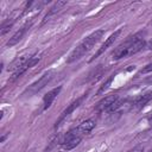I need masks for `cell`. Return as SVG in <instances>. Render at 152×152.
<instances>
[{
  "label": "cell",
  "instance_id": "obj_1",
  "mask_svg": "<svg viewBox=\"0 0 152 152\" xmlns=\"http://www.w3.org/2000/svg\"><path fill=\"white\" fill-rule=\"evenodd\" d=\"M144 34L145 33H142V32H138V33L128 37V39H126L124 43H121L112 52L113 59L118 61V59H121V58L127 57V56H132V55L141 51L146 45Z\"/></svg>",
  "mask_w": 152,
  "mask_h": 152
},
{
  "label": "cell",
  "instance_id": "obj_2",
  "mask_svg": "<svg viewBox=\"0 0 152 152\" xmlns=\"http://www.w3.org/2000/svg\"><path fill=\"white\" fill-rule=\"evenodd\" d=\"M104 34V31L103 30H97L93 33H90L88 37H86L74 50L72 52L70 53V56L68 57L66 59V63H74L76 61H78L80 58H82L88 51H90L93 49V46L102 38V36Z\"/></svg>",
  "mask_w": 152,
  "mask_h": 152
},
{
  "label": "cell",
  "instance_id": "obj_3",
  "mask_svg": "<svg viewBox=\"0 0 152 152\" xmlns=\"http://www.w3.org/2000/svg\"><path fill=\"white\" fill-rule=\"evenodd\" d=\"M53 76H55V70H48L46 72H44L36 82H33V83L25 90L24 95L28 94V96H31V95L37 94L38 91H40L45 86H48V84L51 82V80L53 78Z\"/></svg>",
  "mask_w": 152,
  "mask_h": 152
},
{
  "label": "cell",
  "instance_id": "obj_4",
  "mask_svg": "<svg viewBox=\"0 0 152 152\" xmlns=\"http://www.w3.org/2000/svg\"><path fill=\"white\" fill-rule=\"evenodd\" d=\"M82 138H83V137L80 135V134L72 128V129H70V131L64 135V138H63V140H62V146H63L64 150L70 151V150L75 148V147L81 142Z\"/></svg>",
  "mask_w": 152,
  "mask_h": 152
},
{
  "label": "cell",
  "instance_id": "obj_5",
  "mask_svg": "<svg viewBox=\"0 0 152 152\" xmlns=\"http://www.w3.org/2000/svg\"><path fill=\"white\" fill-rule=\"evenodd\" d=\"M120 33H121V28H119V30H116L115 32H113V33H112V34H110V36L104 40V43H103V44L97 49V51L93 55V57L89 59V62H93L94 59H96V58H97L100 55H102V53H103V52H104L109 46H112V45H113V43L116 40V38L120 36Z\"/></svg>",
  "mask_w": 152,
  "mask_h": 152
},
{
  "label": "cell",
  "instance_id": "obj_6",
  "mask_svg": "<svg viewBox=\"0 0 152 152\" xmlns=\"http://www.w3.org/2000/svg\"><path fill=\"white\" fill-rule=\"evenodd\" d=\"M84 99H86V94H84V95H82V96H80L78 99H76L74 102H71V103H70V104H69V106H68V107L62 112V114L59 115L58 120H57V121H56V124H55V127L59 126V125H61V122H62L63 120H65V118H68V116H69V115H70V114H71L76 108H78V107L81 106V103L83 102V100H84Z\"/></svg>",
  "mask_w": 152,
  "mask_h": 152
},
{
  "label": "cell",
  "instance_id": "obj_7",
  "mask_svg": "<svg viewBox=\"0 0 152 152\" xmlns=\"http://www.w3.org/2000/svg\"><path fill=\"white\" fill-rule=\"evenodd\" d=\"M32 23H33V20H31V21H27V23H25L11 38H10V40L7 42V46H13V45H15L17 43H19L21 39H23V37L25 36V33H26V31L31 27V25H32Z\"/></svg>",
  "mask_w": 152,
  "mask_h": 152
},
{
  "label": "cell",
  "instance_id": "obj_8",
  "mask_svg": "<svg viewBox=\"0 0 152 152\" xmlns=\"http://www.w3.org/2000/svg\"><path fill=\"white\" fill-rule=\"evenodd\" d=\"M118 100H119V96H118L116 94L108 95V96L103 97L101 101L97 102L95 109H96L97 112H104V110H108V109H109V108H110Z\"/></svg>",
  "mask_w": 152,
  "mask_h": 152
},
{
  "label": "cell",
  "instance_id": "obj_9",
  "mask_svg": "<svg viewBox=\"0 0 152 152\" xmlns=\"http://www.w3.org/2000/svg\"><path fill=\"white\" fill-rule=\"evenodd\" d=\"M61 90H62V87L59 86V87H57V88L51 89L50 91H48V93L44 95V97H43V110H46V109H49V108L51 107L52 102H53L55 99L58 96V94H59Z\"/></svg>",
  "mask_w": 152,
  "mask_h": 152
},
{
  "label": "cell",
  "instance_id": "obj_10",
  "mask_svg": "<svg viewBox=\"0 0 152 152\" xmlns=\"http://www.w3.org/2000/svg\"><path fill=\"white\" fill-rule=\"evenodd\" d=\"M94 127H95V120H94V119H88V120L81 122V124H80L77 127H75L74 129H75L80 135L83 137V135L90 133V132L94 129Z\"/></svg>",
  "mask_w": 152,
  "mask_h": 152
},
{
  "label": "cell",
  "instance_id": "obj_11",
  "mask_svg": "<svg viewBox=\"0 0 152 152\" xmlns=\"http://www.w3.org/2000/svg\"><path fill=\"white\" fill-rule=\"evenodd\" d=\"M39 62V58L38 57H31L25 64H23L20 68H18L13 74H12V80H15V78H18V77H20L27 69H30V68H32L33 65H36L37 63Z\"/></svg>",
  "mask_w": 152,
  "mask_h": 152
},
{
  "label": "cell",
  "instance_id": "obj_12",
  "mask_svg": "<svg viewBox=\"0 0 152 152\" xmlns=\"http://www.w3.org/2000/svg\"><path fill=\"white\" fill-rule=\"evenodd\" d=\"M151 100H152V90L146 91V93L141 94L140 96H138V97L133 101V107L137 108V109H141V108L145 107Z\"/></svg>",
  "mask_w": 152,
  "mask_h": 152
},
{
  "label": "cell",
  "instance_id": "obj_13",
  "mask_svg": "<svg viewBox=\"0 0 152 152\" xmlns=\"http://www.w3.org/2000/svg\"><path fill=\"white\" fill-rule=\"evenodd\" d=\"M68 4V1H57V2H55L53 4V6L49 10V12H48V14L45 15V18H44V21H46L48 20V18H50L51 15H53V14H56L57 12H59L65 5Z\"/></svg>",
  "mask_w": 152,
  "mask_h": 152
},
{
  "label": "cell",
  "instance_id": "obj_14",
  "mask_svg": "<svg viewBox=\"0 0 152 152\" xmlns=\"http://www.w3.org/2000/svg\"><path fill=\"white\" fill-rule=\"evenodd\" d=\"M31 57H32V55H28V56H20V57H18V58L11 64V66L8 68V70H11L12 72H14L18 68H20L23 64H25Z\"/></svg>",
  "mask_w": 152,
  "mask_h": 152
},
{
  "label": "cell",
  "instance_id": "obj_15",
  "mask_svg": "<svg viewBox=\"0 0 152 152\" xmlns=\"http://www.w3.org/2000/svg\"><path fill=\"white\" fill-rule=\"evenodd\" d=\"M14 21H15V19L14 18H11V19H8V20H6V21H4L2 23V25H1V30H0V34L1 36H4V34H6L10 30H11V27L13 26V24H14Z\"/></svg>",
  "mask_w": 152,
  "mask_h": 152
},
{
  "label": "cell",
  "instance_id": "obj_16",
  "mask_svg": "<svg viewBox=\"0 0 152 152\" xmlns=\"http://www.w3.org/2000/svg\"><path fill=\"white\" fill-rule=\"evenodd\" d=\"M113 78H114V75H112V76H110V77H109V78H108V80H107V81H106V82L103 83V86H102V87H101V88L99 89V91H97V95L102 94V93H103V91H104V90H106V89H107V88L109 87V84L112 83Z\"/></svg>",
  "mask_w": 152,
  "mask_h": 152
},
{
  "label": "cell",
  "instance_id": "obj_17",
  "mask_svg": "<svg viewBox=\"0 0 152 152\" xmlns=\"http://www.w3.org/2000/svg\"><path fill=\"white\" fill-rule=\"evenodd\" d=\"M148 72H152V62L139 70V74H148Z\"/></svg>",
  "mask_w": 152,
  "mask_h": 152
},
{
  "label": "cell",
  "instance_id": "obj_18",
  "mask_svg": "<svg viewBox=\"0 0 152 152\" xmlns=\"http://www.w3.org/2000/svg\"><path fill=\"white\" fill-rule=\"evenodd\" d=\"M131 152H144V146H142V145H138V146L134 147Z\"/></svg>",
  "mask_w": 152,
  "mask_h": 152
},
{
  "label": "cell",
  "instance_id": "obj_19",
  "mask_svg": "<svg viewBox=\"0 0 152 152\" xmlns=\"http://www.w3.org/2000/svg\"><path fill=\"white\" fill-rule=\"evenodd\" d=\"M144 82H145V83H148V84H152V76L146 77V78L144 80Z\"/></svg>",
  "mask_w": 152,
  "mask_h": 152
},
{
  "label": "cell",
  "instance_id": "obj_20",
  "mask_svg": "<svg viewBox=\"0 0 152 152\" xmlns=\"http://www.w3.org/2000/svg\"><path fill=\"white\" fill-rule=\"evenodd\" d=\"M147 121H148V124H150V125L152 126V114H151V115H150V116L147 118Z\"/></svg>",
  "mask_w": 152,
  "mask_h": 152
},
{
  "label": "cell",
  "instance_id": "obj_21",
  "mask_svg": "<svg viewBox=\"0 0 152 152\" xmlns=\"http://www.w3.org/2000/svg\"><path fill=\"white\" fill-rule=\"evenodd\" d=\"M147 49H152V40H151V42L147 44Z\"/></svg>",
  "mask_w": 152,
  "mask_h": 152
},
{
  "label": "cell",
  "instance_id": "obj_22",
  "mask_svg": "<svg viewBox=\"0 0 152 152\" xmlns=\"http://www.w3.org/2000/svg\"><path fill=\"white\" fill-rule=\"evenodd\" d=\"M150 152H152V151H150Z\"/></svg>",
  "mask_w": 152,
  "mask_h": 152
}]
</instances>
